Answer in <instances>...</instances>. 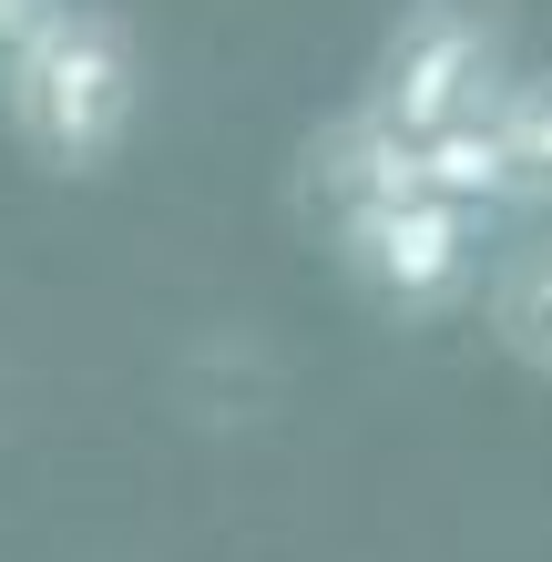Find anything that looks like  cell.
Here are the masks:
<instances>
[{
	"label": "cell",
	"mask_w": 552,
	"mask_h": 562,
	"mask_svg": "<svg viewBox=\"0 0 552 562\" xmlns=\"http://www.w3.org/2000/svg\"><path fill=\"white\" fill-rule=\"evenodd\" d=\"M144 113V42L103 0H61L31 42L0 52V123L52 175H103Z\"/></svg>",
	"instance_id": "cell-1"
},
{
	"label": "cell",
	"mask_w": 552,
	"mask_h": 562,
	"mask_svg": "<svg viewBox=\"0 0 552 562\" xmlns=\"http://www.w3.org/2000/svg\"><path fill=\"white\" fill-rule=\"evenodd\" d=\"M328 256H338V277L359 286L379 317L419 327V317H450L481 286L492 215H471V205H450V194L409 184V194H379V205L328 215Z\"/></svg>",
	"instance_id": "cell-2"
},
{
	"label": "cell",
	"mask_w": 552,
	"mask_h": 562,
	"mask_svg": "<svg viewBox=\"0 0 552 562\" xmlns=\"http://www.w3.org/2000/svg\"><path fill=\"white\" fill-rule=\"evenodd\" d=\"M502 82H511V21H502V0H399V21H388L379 52H369L359 103L419 144L430 123L492 113Z\"/></svg>",
	"instance_id": "cell-3"
},
{
	"label": "cell",
	"mask_w": 552,
	"mask_h": 562,
	"mask_svg": "<svg viewBox=\"0 0 552 562\" xmlns=\"http://www.w3.org/2000/svg\"><path fill=\"white\" fill-rule=\"evenodd\" d=\"M419 184V144L399 123H379L369 103L328 113L317 134L297 144V194L317 215H348V205H379V194H409Z\"/></svg>",
	"instance_id": "cell-4"
},
{
	"label": "cell",
	"mask_w": 552,
	"mask_h": 562,
	"mask_svg": "<svg viewBox=\"0 0 552 562\" xmlns=\"http://www.w3.org/2000/svg\"><path fill=\"white\" fill-rule=\"evenodd\" d=\"M481 327H492V348L511 369L552 379V225L481 256Z\"/></svg>",
	"instance_id": "cell-5"
},
{
	"label": "cell",
	"mask_w": 552,
	"mask_h": 562,
	"mask_svg": "<svg viewBox=\"0 0 552 562\" xmlns=\"http://www.w3.org/2000/svg\"><path fill=\"white\" fill-rule=\"evenodd\" d=\"M419 184L450 194V205H471V215H502V205H511V175H502V134H492V113L430 123V134H419Z\"/></svg>",
	"instance_id": "cell-6"
},
{
	"label": "cell",
	"mask_w": 552,
	"mask_h": 562,
	"mask_svg": "<svg viewBox=\"0 0 552 562\" xmlns=\"http://www.w3.org/2000/svg\"><path fill=\"white\" fill-rule=\"evenodd\" d=\"M492 134H502L511 205L552 215V72H511V82L492 92Z\"/></svg>",
	"instance_id": "cell-7"
},
{
	"label": "cell",
	"mask_w": 552,
	"mask_h": 562,
	"mask_svg": "<svg viewBox=\"0 0 552 562\" xmlns=\"http://www.w3.org/2000/svg\"><path fill=\"white\" fill-rule=\"evenodd\" d=\"M61 11V0H0V52H11V42H31V31H42Z\"/></svg>",
	"instance_id": "cell-8"
}]
</instances>
